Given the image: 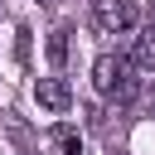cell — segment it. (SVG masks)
<instances>
[{"instance_id":"6da1fadb","label":"cell","mask_w":155,"mask_h":155,"mask_svg":"<svg viewBox=\"0 0 155 155\" xmlns=\"http://www.w3.org/2000/svg\"><path fill=\"white\" fill-rule=\"evenodd\" d=\"M92 87L111 102H136L140 82H136V63L131 58H116V53H102L92 63Z\"/></svg>"},{"instance_id":"7a4b0ae2","label":"cell","mask_w":155,"mask_h":155,"mask_svg":"<svg viewBox=\"0 0 155 155\" xmlns=\"http://www.w3.org/2000/svg\"><path fill=\"white\" fill-rule=\"evenodd\" d=\"M92 24L102 34H131L136 29V5L131 0H92Z\"/></svg>"},{"instance_id":"3957f363","label":"cell","mask_w":155,"mask_h":155,"mask_svg":"<svg viewBox=\"0 0 155 155\" xmlns=\"http://www.w3.org/2000/svg\"><path fill=\"white\" fill-rule=\"evenodd\" d=\"M34 102H39L44 111H53V116H58V111H68V107H73V87H68L63 78H39V82H34Z\"/></svg>"},{"instance_id":"277c9868","label":"cell","mask_w":155,"mask_h":155,"mask_svg":"<svg viewBox=\"0 0 155 155\" xmlns=\"http://www.w3.org/2000/svg\"><path fill=\"white\" fill-rule=\"evenodd\" d=\"M131 63H136V68H145V73H155V29H145V34L136 39V48H131Z\"/></svg>"},{"instance_id":"5b68a950","label":"cell","mask_w":155,"mask_h":155,"mask_svg":"<svg viewBox=\"0 0 155 155\" xmlns=\"http://www.w3.org/2000/svg\"><path fill=\"white\" fill-rule=\"evenodd\" d=\"M48 140H53L63 155H82V136H78L73 126H53V131H48Z\"/></svg>"},{"instance_id":"8992f818","label":"cell","mask_w":155,"mask_h":155,"mask_svg":"<svg viewBox=\"0 0 155 155\" xmlns=\"http://www.w3.org/2000/svg\"><path fill=\"white\" fill-rule=\"evenodd\" d=\"M68 39H73L68 29H53V34H48V63H53V68L68 63Z\"/></svg>"},{"instance_id":"52a82bcc","label":"cell","mask_w":155,"mask_h":155,"mask_svg":"<svg viewBox=\"0 0 155 155\" xmlns=\"http://www.w3.org/2000/svg\"><path fill=\"white\" fill-rule=\"evenodd\" d=\"M15 53H19V58H29V29H24V24L15 29Z\"/></svg>"},{"instance_id":"ba28073f","label":"cell","mask_w":155,"mask_h":155,"mask_svg":"<svg viewBox=\"0 0 155 155\" xmlns=\"http://www.w3.org/2000/svg\"><path fill=\"white\" fill-rule=\"evenodd\" d=\"M145 107H150V111H155V87H150V92H145Z\"/></svg>"}]
</instances>
